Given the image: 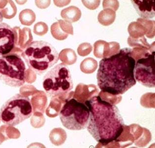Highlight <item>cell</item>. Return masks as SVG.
<instances>
[{"label":"cell","mask_w":155,"mask_h":148,"mask_svg":"<svg viewBox=\"0 0 155 148\" xmlns=\"http://www.w3.org/2000/svg\"><path fill=\"white\" fill-rule=\"evenodd\" d=\"M135 60L131 49H120L118 53L100 61L97 75L101 91L113 95L125 93L136 84L134 69Z\"/></svg>","instance_id":"1"},{"label":"cell","mask_w":155,"mask_h":148,"mask_svg":"<svg viewBox=\"0 0 155 148\" xmlns=\"http://www.w3.org/2000/svg\"><path fill=\"white\" fill-rule=\"evenodd\" d=\"M89 109L87 130L101 145L115 142L124 130V122L119 109L115 105L101 99L99 95L86 101Z\"/></svg>","instance_id":"2"},{"label":"cell","mask_w":155,"mask_h":148,"mask_svg":"<svg viewBox=\"0 0 155 148\" xmlns=\"http://www.w3.org/2000/svg\"><path fill=\"white\" fill-rule=\"evenodd\" d=\"M28 67L41 75L54 66L59 60V54L49 42L36 41L31 42L22 53Z\"/></svg>","instance_id":"3"},{"label":"cell","mask_w":155,"mask_h":148,"mask_svg":"<svg viewBox=\"0 0 155 148\" xmlns=\"http://www.w3.org/2000/svg\"><path fill=\"white\" fill-rule=\"evenodd\" d=\"M33 114V105L29 97L16 94L2 106L0 120L7 126H15L30 118Z\"/></svg>","instance_id":"4"},{"label":"cell","mask_w":155,"mask_h":148,"mask_svg":"<svg viewBox=\"0 0 155 148\" xmlns=\"http://www.w3.org/2000/svg\"><path fill=\"white\" fill-rule=\"evenodd\" d=\"M42 86L46 93L52 97L68 94L74 87L71 73L65 64L60 63L44 76Z\"/></svg>","instance_id":"5"},{"label":"cell","mask_w":155,"mask_h":148,"mask_svg":"<svg viewBox=\"0 0 155 148\" xmlns=\"http://www.w3.org/2000/svg\"><path fill=\"white\" fill-rule=\"evenodd\" d=\"M90 114L86 105L74 98L67 99L59 112L63 126L71 130H81L87 128Z\"/></svg>","instance_id":"6"},{"label":"cell","mask_w":155,"mask_h":148,"mask_svg":"<svg viewBox=\"0 0 155 148\" xmlns=\"http://www.w3.org/2000/svg\"><path fill=\"white\" fill-rule=\"evenodd\" d=\"M26 67L20 56L9 53L0 56V81L13 87L22 86L26 81Z\"/></svg>","instance_id":"7"},{"label":"cell","mask_w":155,"mask_h":148,"mask_svg":"<svg viewBox=\"0 0 155 148\" xmlns=\"http://www.w3.org/2000/svg\"><path fill=\"white\" fill-rule=\"evenodd\" d=\"M134 76L135 80L144 86L155 87V52L135 61Z\"/></svg>","instance_id":"8"},{"label":"cell","mask_w":155,"mask_h":148,"mask_svg":"<svg viewBox=\"0 0 155 148\" xmlns=\"http://www.w3.org/2000/svg\"><path fill=\"white\" fill-rule=\"evenodd\" d=\"M16 33L5 23H0V56L9 54L15 48Z\"/></svg>","instance_id":"9"},{"label":"cell","mask_w":155,"mask_h":148,"mask_svg":"<svg viewBox=\"0 0 155 148\" xmlns=\"http://www.w3.org/2000/svg\"><path fill=\"white\" fill-rule=\"evenodd\" d=\"M94 54L97 58H108L119 52L120 46L118 42H107L99 40L94 44Z\"/></svg>","instance_id":"10"},{"label":"cell","mask_w":155,"mask_h":148,"mask_svg":"<svg viewBox=\"0 0 155 148\" xmlns=\"http://www.w3.org/2000/svg\"><path fill=\"white\" fill-rule=\"evenodd\" d=\"M134 8L139 16L143 19H149L155 17V1H131Z\"/></svg>","instance_id":"11"},{"label":"cell","mask_w":155,"mask_h":148,"mask_svg":"<svg viewBox=\"0 0 155 148\" xmlns=\"http://www.w3.org/2000/svg\"><path fill=\"white\" fill-rule=\"evenodd\" d=\"M99 93V89L95 85L80 84L78 85L76 88L74 98L80 102L84 103L93 97L98 95Z\"/></svg>","instance_id":"12"},{"label":"cell","mask_w":155,"mask_h":148,"mask_svg":"<svg viewBox=\"0 0 155 148\" xmlns=\"http://www.w3.org/2000/svg\"><path fill=\"white\" fill-rule=\"evenodd\" d=\"M116 16V15L115 11L109 8H107L101 11L99 13L97 19L100 24L104 26H107L114 22Z\"/></svg>","instance_id":"13"},{"label":"cell","mask_w":155,"mask_h":148,"mask_svg":"<svg viewBox=\"0 0 155 148\" xmlns=\"http://www.w3.org/2000/svg\"><path fill=\"white\" fill-rule=\"evenodd\" d=\"M61 16L68 21L74 22L80 18L81 12L77 7L71 6L63 9L61 12Z\"/></svg>","instance_id":"14"},{"label":"cell","mask_w":155,"mask_h":148,"mask_svg":"<svg viewBox=\"0 0 155 148\" xmlns=\"http://www.w3.org/2000/svg\"><path fill=\"white\" fill-rule=\"evenodd\" d=\"M128 32L130 37L132 38L137 39L144 36L146 34V30L142 24L138 22H132L129 24Z\"/></svg>","instance_id":"15"},{"label":"cell","mask_w":155,"mask_h":148,"mask_svg":"<svg viewBox=\"0 0 155 148\" xmlns=\"http://www.w3.org/2000/svg\"><path fill=\"white\" fill-rule=\"evenodd\" d=\"M98 63L93 58H87L82 62L80 69L82 72L86 74H92L97 69Z\"/></svg>","instance_id":"16"},{"label":"cell","mask_w":155,"mask_h":148,"mask_svg":"<svg viewBox=\"0 0 155 148\" xmlns=\"http://www.w3.org/2000/svg\"><path fill=\"white\" fill-rule=\"evenodd\" d=\"M59 59L66 65H71L76 62L77 56L75 52L72 49H65L60 53Z\"/></svg>","instance_id":"17"},{"label":"cell","mask_w":155,"mask_h":148,"mask_svg":"<svg viewBox=\"0 0 155 148\" xmlns=\"http://www.w3.org/2000/svg\"><path fill=\"white\" fill-rule=\"evenodd\" d=\"M50 140L53 144L60 145L66 139V132L62 128H56L53 130L50 134Z\"/></svg>","instance_id":"18"},{"label":"cell","mask_w":155,"mask_h":148,"mask_svg":"<svg viewBox=\"0 0 155 148\" xmlns=\"http://www.w3.org/2000/svg\"><path fill=\"white\" fill-rule=\"evenodd\" d=\"M127 43L129 45L133 48H141L150 50L152 44L150 45L147 42L144 36L139 38L134 39L129 37L127 39Z\"/></svg>","instance_id":"19"},{"label":"cell","mask_w":155,"mask_h":148,"mask_svg":"<svg viewBox=\"0 0 155 148\" xmlns=\"http://www.w3.org/2000/svg\"><path fill=\"white\" fill-rule=\"evenodd\" d=\"M137 22L142 24L146 30V36L147 38L152 39L155 37V21L146 19L138 18Z\"/></svg>","instance_id":"20"},{"label":"cell","mask_w":155,"mask_h":148,"mask_svg":"<svg viewBox=\"0 0 155 148\" xmlns=\"http://www.w3.org/2000/svg\"><path fill=\"white\" fill-rule=\"evenodd\" d=\"M98 95L101 99L115 105L119 103L122 99V97L121 96V95H113L109 93L104 92L102 91L99 93Z\"/></svg>","instance_id":"21"},{"label":"cell","mask_w":155,"mask_h":148,"mask_svg":"<svg viewBox=\"0 0 155 148\" xmlns=\"http://www.w3.org/2000/svg\"><path fill=\"white\" fill-rule=\"evenodd\" d=\"M140 103L146 108H155V93H147L143 95L141 98Z\"/></svg>","instance_id":"22"},{"label":"cell","mask_w":155,"mask_h":148,"mask_svg":"<svg viewBox=\"0 0 155 148\" xmlns=\"http://www.w3.org/2000/svg\"><path fill=\"white\" fill-rule=\"evenodd\" d=\"M93 48L91 44L85 42L79 45L78 48V53L81 56H88L92 52Z\"/></svg>","instance_id":"23"},{"label":"cell","mask_w":155,"mask_h":148,"mask_svg":"<svg viewBox=\"0 0 155 148\" xmlns=\"http://www.w3.org/2000/svg\"><path fill=\"white\" fill-rule=\"evenodd\" d=\"M103 6L104 9L109 8L116 12L118 9L119 3L118 1H104Z\"/></svg>","instance_id":"24"},{"label":"cell","mask_w":155,"mask_h":148,"mask_svg":"<svg viewBox=\"0 0 155 148\" xmlns=\"http://www.w3.org/2000/svg\"><path fill=\"white\" fill-rule=\"evenodd\" d=\"M100 1H82L84 5L91 10L97 9L100 5Z\"/></svg>","instance_id":"25"},{"label":"cell","mask_w":155,"mask_h":148,"mask_svg":"<svg viewBox=\"0 0 155 148\" xmlns=\"http://www.w3.org/2000/svg\"><path fill=\"white\" fill-rule=\"evenodd\" d=\"M3 20V16L1 12L0 11V23H2V22Z\"/></svg>","instance_id":"26"}]
</instances>
